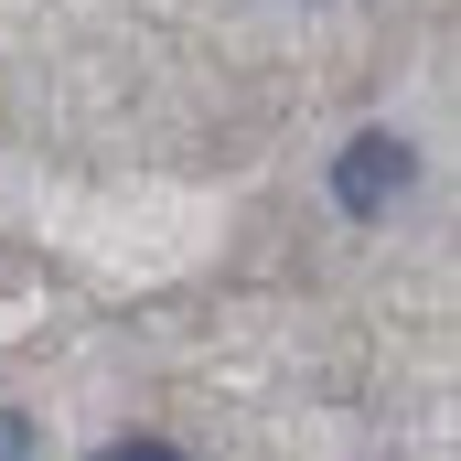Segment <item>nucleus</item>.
Returning a JSON list of instances; mask_svg holds the SVG:
<instances>
[{
  "label": "nucleus",
  "instance_id": "1",
  "mask_svg": "<svg viewBox=\"0 0 461 461\" xmlns=\"http://www.w3.org/2000/svg\"><path fill=\"white\" fill-rule=\"evenodd\" d=\"M408 194H419V150H408V129H354L344 150H333V204H344V215L386 226Z\"/></svg>",
  "mask_w": 461,
  "mask_h": 461
},
{
  "label": "nucleus",
  "instance_id": "2",
  "mask_svg": "<svg viewBox=\"0 0 461 461\" xmlns=\"http://www.w3.org/2000/svg\"><path fill=\"white\" fill-rule=\"evenodd\" d=\"M0 461H43V451H32V419H22V408H0Z\"/></svg>",
  "mask_w": 461,
  "mask_h": 461
},
{
  "label": "nucleus",
  "instance_id": "3",
  "mask_svg": "<svg viewBox=\"0 0 461 461\" xmlns=\"http://www.w3.org/2000/svg\"><path fill=\"white\" fill-rule=\"evenodd\" d=\"M97 461H183V451H172V440H108Z\"/></svg>",
  "mask_w": 461,
  "mask_h": 461
}]
</instances>
